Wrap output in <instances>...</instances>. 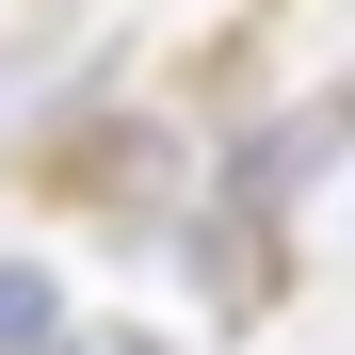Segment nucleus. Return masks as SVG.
<instances>
[{"instance_id": "nucleus-1", "label": "nucleus", "mask_w": 355, "mask_h": 355, "mask_svg": "<svg viewBox=\"0 0 355 355\" xmlns=\"http://www.w3.org/2000/svg\"><path fill=\"white\" fill-rule=\"evenodd\" d=\"M49 323H65V291H49V275H33V259H0V355H33V339H49Z\"/></svg>"}, {"instance_id": "nucleus-2", "label": "nucleus", "mask_w": 355, "mask_h": 355, "mask_svg": "<svg viewBox=\"0 0 355 355\" xmlns=\"http://www.w3.org/2000/svg\"><path fill=\"white\" fill-rule=\"evenodd\" d=\"M33 355H146V339H113V323H81V307H65V323H49Z\"/></svg>"}]
</instances>
